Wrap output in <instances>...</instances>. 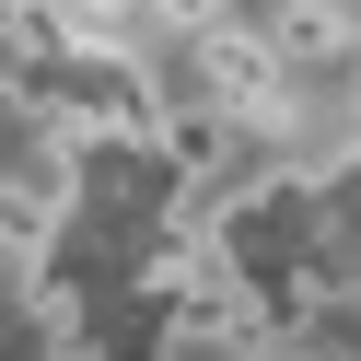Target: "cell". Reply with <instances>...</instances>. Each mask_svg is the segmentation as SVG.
I'll list each match as a JSON object with an SVG mask.
<instances>
[]
</instances>
